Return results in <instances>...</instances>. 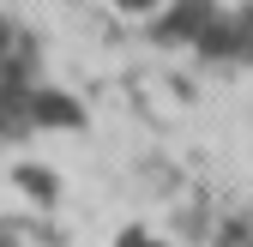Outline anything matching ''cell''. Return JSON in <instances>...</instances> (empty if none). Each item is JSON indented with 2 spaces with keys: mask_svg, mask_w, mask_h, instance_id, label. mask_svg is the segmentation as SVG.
Masks as SVG:
<instances>
[{
  "mask_svg": "<svg viewBox=\"0 0 253 247\" xmlns=\"http://www.w3.org/2000/svg\"><path fill=\"white\" fill-rule=\"evenodd\" d=\"M115 30L187 67L253 73V0H90Z\"/></svg>",
  "mask_w": 253,
  "mask_h": 247,
  "instance_id": "cell-1",
  "label": "cell"
},
{
  "mask_svg": "<svg viewBox=\"0 0 253 247\" xmlns=\"http://www.w3.org/2000/svg\"><path fill=\"white\" fill-rule=\"evenodd\" d=\"M0 247H84V241L73 229H60V217H48V211L0 199Z\"/></svg>",
  "mask_w": 253,
  "mask_h": 247,
  "instance_id": "cell-2",
  "label": "cell"
}]
</instances>
